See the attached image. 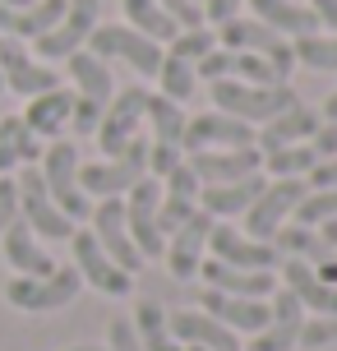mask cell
<instances>
[{"label":"cell","mask_w":337,"mask_h":351,"mask_svg":"<svg viewBox=\"0 0 337 351\" xmlns=\"http://www.w3.org/2000/svg\"><path fill=\"white\" fill-rule=\"evenodd\" d=\"M79 167H84V153H79V143H74V139L42 143L37 171H42V180H47L51 204L70 217L74 227H84V222H88V213H92V199L84 194V185H79Z\"/></svg>","instance_id":"cell-1"},{"label":"cell","mask_w":337,"mask_h":351,"mask_svg":"<svg viewBox=\"0 0 337 351\" xmlns=\"http://www.w3.org/2000/svg\"><path fill=\"white\" fill-rule=\"evenodd\" d=\"M208 97H213V111H227V116H236V121L249 125V130H259V125H268L277 111L301 102V97L291 93V84L264 88V84H240V79L208 84Z\"/></svg>","instance_id":"cell-2"},{"label":"cell","mask_w":337,"mask_h":351,"mask_svg":"<svg viewBox=\"0 0 337 351\" xmlns=\"http://www.w3.org/2000/svg\"><path fill=\"white\" fill-rule=\"evenodd\" d=\"M143 176H148V139L139 134V139L129 143L125 153H116V158L84 162V167H79V185H84V194L97 204V199H125Z\"/></svg>","instance_id":"cell-3"},{"label":"cell","mask_w":337,"mask_h":351,"mask_svg":"<svg viewBox=\"0 0 337 351\" xmlns=\"http://www.w3.org/2000/svg\"><path fill=\"white\" fill-rule=\"evenodd\" d=\"M88 51L102 56L107 65H125V70H134L139 79H153L162 65V42H153V37L134 33L129 23H97L88 33Z\"/></svg>","instance_id":"cell-4"},{"label":"cell","mask_w":337,"mask_h":351,"mask_svg":"<svg viewBox=\"0 0 337 351\" xmlns=\"http://www.w3.org/2000/svg\"><path fill=\"white\" fill-rule=\"evenodd\" d=\"M84 291V282L74 273L70 263H55L47 278H10L5 282V300L23 310V315H55V310H65L74 305Z\"/></svg>","instance_id":"cell-5"},{"label":"cell","mask_w":337,"mask_h":351,"mask_svg":"<svg viewBox=\"0 0 337 351\" xmlns=\"http://www.w3.org/2000/svg\"><path fill=\"white\" fill-rule=\"evenodd\" d=\"M70 268L79 273V282H84L88 291H97V296L121 300V296L134 291V278L125 273L121 263H111V254L92 241L88 227H74V236H70Z\"/></svg>","instance_id":"cell-6"},{"label":"cell","mask_w":337,"mask_h":351,"mask_svg":"<svg viewBox=\"0 0 337 351\" xmlns=\"http://www.w3.org/2000/svg\"><path fill=\"white\" fill-rule=\"evenodd\" d=\"M143 106H148V88L143 84L116 88V97L102 106V125H97V134H92L97 148H102V158L125 153V148L143 134Z\"/></svg>","instance_id":"cell-7"},{"label":"cell","mask_w":337,"mask_h":351,"mask_svg":"<svg viewBox=\"0 0 337 351\" xmlns=\"http://www.w3.org/2000/svg\"><path fill=\"white\" fill-rule=\"evenodd\" d=\"M14 194H18V217H23L42 241H51V245H55V241H70V236H74V222L51 204V194H47V180H42V171H37V162L14 171Z\"/></svg>","instance_id":"cell-8"},{"label":"cell","mask_w":337,"mask_h":351,"mask_svg":"<svg viewBox=\"0 0 337 351\" xmlns=\"http://www.w3.org/2000/svg\"><path fill=\"white\" fill-rule=\"evenodd\" d=\"M97 10H102V0H65L60 23L33 42V56L47 60V65H65L74 51L88 47V33L97 28Z\"/></svg>","instance_id":"cell-9"},{"label":"cell","mask_w":337,"mask_h":351,"mask_svg":"<svg viewBox=\"0 0 337 351\" xmlns=\"http://www.w3.org/2000/svg\"><path fill=\"white\" fill-rule=\"evenodd\" d=\"M301 199H305V180H264L259 199L249 204V213L236 227L245 231V236H254V241H268V245H273L277 227L291 222V213H296Z\"/></svg>","instance_id":"cell-10"},{"label":"cell","mask_w":337,"mask_h":351,"mask_svg":"<svg viewBox=\"0 0 337 351\" xmlns=\"http://www.w3.org/2000/svg\"><path fill=\"white\" fill-rule=\"evenodd\" d=\"M217 47H227V51H236V56H264V60H273L282 74L296 70L291 42L277 37L273 28H264L259 19H249V14H236V19H227V23H217Z\"/></svg>","instance_id":"cell-11"},{"label":"cell","mask_w":337,"mask_h":351,"mask_svg":"<svg viewBox=\"0 0 337 351\" xmlns=\"http://www.w3.org/2000/svg\"><path fill=\"white\" fill-rule=\"evenodd\" d=\"M158 199H162V180L153 176H143L134 190L125 194V227H129V241L134 250L148 259H162V245H166V236H162V222H158Z\"/></svg>","instance_id":"cell-12"},{"label":"cell","mask_w":337,"mask_h":351,"mask_svg":"<svg viewBox=\"0 0 337 351\" xmlns=\"http://www.w3.org/2000/svg\"><path fill=\"white\" fill-rule=\"evenodd\" d=\"M208 259L227 263V268H249V273H277L282 254L268 245V241H254L236 222H213V236H208Z\"/></svg>","instance_id":"cell-13"},{"label":"cell","mask_w":337,"mask_h":351,"mask_svg":"<svg viewBox=\"0 0 337 351\" xmlns=\"http://www.w3.org/2000/svg\"><path fill=\"white\" fill-rule=\"evenodd\" d=\"M208 236H213V217L208 213H195L190 222H180L166 245H162V263L176 282H199V268L208 259Z\"/></svg>","instance_id":"cell-14"},{"label":"cell","mask_w":337,"mask_h":351,"mask_svg":"<svg viewBox=\"0 0 337 351\" xmlns=\"http://www.w3.org/2000/svg\"><path fill=\"white\" fill-rule=\"evenodd\" d=\"M84 227H88L92 241L111 254V263H121L129 278H139L143 254L134 250V241H129V227H125V204H121V199H97Z\"/></svg>","instance_id":"cell-15"},{"label":"cell","mask_w":337,"mask_h":351,"mask_svg":"<svg viewBox=\"0 0 337 351\" xmlns=\"http://www.w3.org/2000/svg\"><path fill=\"white\" fill-rule=\"evenodd\" d=\"M0 79H5V88L18 93V97H37V93L60 88V70H51L47 60H37L23 42H14V37H0Z\"/></svg>","instance_id":"cell-16"},{"label":"cell","mask_w":337,"mask_h":351,"mask_svg":"<svg viewBox=\"0 0 337 351\" xmlns=\"http://www.w3.org/2000/svg\"><path fill=\"white\" fill-rule=\"evenodd\" d=\"M180 148L185 153H208V148H254V130L240 125L227 111H199L185 121V134H180Z\"/></svg>","instance_id":"cell-17"},{"label":"cell","mask_w":337,"mask_h":351,"mask_svg":"<svg viewBox=\"0 0 337 351\" xmlns=\"http://www.w3.org/2000/svg\"><path fill=\"white\" fill-rule=\"evenodd\" d=\"M195 305L203 315H213L222 328H231L236 337H254L268 324V300H249V296H227V291H208L199 287Z\"/></svg>","instance_id":"cell-18"},{"label":"cell","mask_w":337,"mask_h":351,"mask_svg":"<svg viewBox=\"0 0 337 351\" xmlns=\"http://www.w3.org/2000/svg\"><path fill=\"white\" fill-rule=\"evenodd\" d=\"M0 250H5V263L14 268V278H47L55 268L51 250H47V241L37 236L23 217H14L10 227H5V236H0Z\"/></svg>","instance_id":"cell-19"},{"label":"cell","mask_w":337,"mask_h":351,"mask_svg":"<svg viewBox=\"0 0 337 351\" xmlns=\"http://www.w3.org/2000/svg\"><path fill=\"white\" fill-rule=\"evenodd\" d=\"M171 337H176L180 347H195V351H245V337H236L231 328H222V324H217L213 315H203L199 305L171 315Z\"/></svg>","instance_id":"cell-20"},{"label":"cell","mask_w":337,"mask_h":351,"mask_svg":"<svg viewBox=\"0 0 337 351\" xmlns=\"http://www.w3.org/2000/svg\"><path fill=\"white\" fill-rule=\"evenodd\" d=\"M190 171L199 176V185H227V180H245L259 176V148H208V153H185Z\"/></svg>","instance_id":"cell-21"},{"label":"cell","mask_w":337,"mask_h":351,"mask_svg":"<svg viewBox=\"0 0 337 351\" xmlns=\"http://www.w3.org/2000/svg\"><path fill=\"white\" fill-rule=\"evenodd\" d=\"M199 176L190 171V162H180L171 176H162V199H158V222H162V236H171L180 222H190L199 213Z\"/></svg>","instance_id":"cell-22"},{"label":"cell","mask_w":337,"mask_h":351,"mask_svg":"<svg viewBox=\"0 0 337 351\" xmlns=\"http://www.w3.org/2000/svg\"><path fill=\"white\" fill-rule=\"evenodd\" d=\"M319 125H323L319 106L296 102V106H286V111H277L268 125L254 130V148H259V153H273V148H286V143H310V134H314Z\"/></svg>","instance_id":"cell-23"},{"label":"cell","mask_w":337,"mask_h":351,"mask_svg":"<svg viewBox=\"0 0 337 351\" xmlns=\"http://www.w3.org/2000/svg\"><path fill=\"white\" fill-rule=\"evenodd\" d=\"M268 176H245V180H227V185H203L199 190V213H208L213 222H240L249 213V204L259 199Z\"/></svg>","instance_id":"cell-24"},{"label":"cell","mask_w":337,"mask_h":351,"mask_svg":"<svg viewBox=\"0 0 337 351\" xmlns=\"http://www.w3.org/2000/svg\"><path fill=\"white\" fill-rule=\"evenodd\" d=\"M70 111H74V88H51V93H37L28 97L23 106V125L33 130V139L51 143V139H65V130H70Z\"/></svg>","instance_id":"cell-25"},{"label":"cell","mask_w":337,"mask_h":351,"mask_svg":"<svg viewBox=\"0 0 337 351\" xmlns=\"http://www.w3.org/2000/svg\"><path fill=\"white\" fill-rule=\"evenodd\" d=\"M245 14L259 19L264 28H273V33L286 37V42L319 33V19L310 14V5H305V0H245Z\"/></svg>","instance_id":"cell-26"},{"label":"cell","mask_w":337,"mask_h":351,"mask_svg":"<svg viewBox=\"0 0 337 351\" xmlns=\"http://www.w3.org/2000/svg\"><path fill=\"white\" fill-rule=\"evenodd\" d=\"M199 282L208 291H227V296H249V300H268L277 291V273H249V268H227L217 259H203Z\"/></svg>","instance_id":"cell-27"},{"label":"cell","mask_w":337,"mask_h":351,"mask_svg":"<svg viewBox=\"0 0 337 351\" xmlns=\"http://www.w3.org/2000/svg\"><path fill=\"white\" fill-rule=\"evenodd\" d=\"M65 74H70V84H74V97H88L97 106H107L116 97V74H111V65L102 56H92L88 47L65 60Z\"/></svg>","instance_id":"cell-28"},{"label":"cell","mask_w":337,"mask_h":351,"mask_svg":"<svg viewBox=\"0 0 337 351\" xmlns=\"http://www.w3.org/2000/svg\"><path fill=\"white\" fill-rule=\"evenodd\" d=\"M65 14V0H33L23 10H5L0 5V37H14V42H37L42 33H51Z\"/></svg>","instance_id":"cell-29"},{"label":"cell","mask_w":337,"mask_h":351,"mask_svg":"<svg viewBox=\"0 0 337 351\" xmlns=\"http://www.w3.org/2000/svg\"><path fill=\"white\" fill-rule=\"evenodd\" d=\"M129 324H134V333H139L143 351H185L176 337H171V310H162V300H148V296H143L139 305H134Z\"/></svg>","instance_id":"cell-30"},{"label":"cell","mask_w":337,"mask_h":351,"mask_svg":"<svg viewBox=\"0 0 337 351\" xmlns=\"http://www.w3.org/2000/svg\"><path fill=\"white\" fill-rule=\"evenodd\" d=\"M185 106L166 102L162 93H148V106H143V139L148 143H171L180 148V134H185Z\"/></svg>","instance_id":"cell-31"},{"label":"cell","mask_w":337,"mask_h":351,"mask_svg":"<svg viewBox=\"0 0 337 351\" xmlns=\"http://www.w3.org/2000/svg\"><path fill=\"white\" fill-rule=\"evenodd\" d=\"M259 171L268 180H305V176L314 171V148L310 143H286V148H273V153H259Z\"/></svg>","instance_id":"cell-32"},{"label":"cell","mask_w":337,"mask_h":351,"mask_svg":"<svg viewBox=\"0 0 337 351\" xmlns=\"http://www.w3.org/2000/svg\"><path fill=\"white\" fill-rule=\"evenodd\" d=\"M291 60L296 70H310V74H337V33H310V37H296L291 42Z\"/></svg>","instance_id":"cell-33"},{"label":"cell","mask_w":337,"mask_h":351,"mask_svg":"<svg viewBox=\"0 0 337 351\" xmlns=\"http://www.w3.org/2000/svg\"><path fill=\"white\" fill-rule=\"evenodd\" d=\"M121 10H125V23H129L134 33H143V37H153V42H162V51H166V42L180 33L176 23L162 14L158 0H121Z\"/></svg>","instance_id":"cell-34"},{"label":"cell","mask_w":337,"mask_h":351,"mask_svg":"<svg viewBox=\"0 0 337 351\" xmlns=\"http://www.w3.org/2000/svg\"><path fill=\"white\" fill-rule=\"evenodd\" d=\"M158 93L166 97V102H176V106H185V102H195L199 97V74H195V65H185V60H176V56H162V65H158Z\"/></svg>","instance_id":"cell-35"},{"label":"cell","mask_w":337,"mask_h":351,"mask_svg":"<svg viewBox=\"0 0 337 351\" xmlns=\"http://www.w3.org/2000/svg\"><path fill=\"white\" fill-rule=\"evenodd\" d=\"M273 250H277L282 259H305V263L328 259V250H323L319 231L305 227V222H286V227H277V236H273Z\"/></svg>","instance_id":"cell-36"},{"label":"cell","mask_w":337,"mask_h":351,"mask_svg":"<svg viewBox=\"0 0 337 351\" xmlns=\"http://www.w3.org/2000/svg\"><path fill=\"white\" fill-rule=\"evenodd\" d=\"M208 51H217V28H213V23L180 28V33L166 42V56H176V60H185V65H199Z\"/></svg>","instance_id":"cell-37"},{"label":"cell","mask_w":337,"mask_h":351,"mask_svg":"<svg viewBox=\"0 0 337 351\" xmlns=\"http://www.w3.org/2000/svg\"><path fill=\"white\" fill-rule=\"evenodd\" d=\"M0 143L14 148L23 167H33L42 158V139H33V130L23 125V116H0Z\"/></svg>","instance_id":"cell-38"},{"label":"cell","mask_w":337,"mask_h":351,"mask_svg":"<svg viewBox=\"0 0 337 351\" xmlns=\"http://www.w3.org/2000/svg\"><path fill=\"white\" fill-rule=\"evenodd\" d=\"M337 217V190H310L305 185V199L296 204L291 222H305V227H323Z\"/></svg>","instance_id":"cell-39"},{"label":"cell","mask_w":337,"mask_h":351,"mask_svg":"<svg viewBox=\"0 0 337 351\" xmlns=\"http://www.w3.org/2000/svg\"><path fill=\"white\" fill-rule=\"evenodd\" d=\"M236 56V51H231ZM231 79H240V84H264V88H277V84H286L291 74H282L273 60H264V56H236V74Z\"/></svg>","instance_id":"cell-40"},{"label":"cell","mask_w":337,"mask_h":351,"mask_svg":"<svg viewBox=\"0 0 337 351\" xmlns=\"http://www.w3.org/2000/svg\"><path fill=\"white\" fill-rule=\"evenodd\" d=\"M296 347H305V351L337 347V315H310L305 328H301V337H296Z\"/></svg>","instance_id":"cell-41"},{"label":"cell","mask_w":337,"mask_h":351,"mask_svg":"<svg viewBox=\"0 0 337 351\" xmlns=\"http://www.w3.org/2000/svg\"><path fill=\"white\" fill-rule=\"evenodd\" d=\"M195 74H199V84H222V79H231V74H236V56H231L227 47H217V51H208L195 65Z\"/></svg>","instance_id":"cell-42"},{"label":"cell","mask_w":337,"mask_h":351,"mask_svg":"<svg viewBox=\"0 0 337 351\" xmlns=\"http://www.w3.org/2000/svg\"><path fill=\"white\" fill-rule=\"evenodd\" d=\"M102 125V106L88 102V97H74V111H70V134L74 139H92Z\"/></svg>","instance_id":"cell-43"},{"label":"cell","mask_w":337,"mask_h":351,"mask_svg":"<svg viewBox=\"0 0 337 351\" xmlns=\"http://www.w3.org/2000/svg\"><path fill=\"white\" fill-rule=\"evenodd\" d=\"M185 162V148H171V143H148V176L162 180V176H171Z\"/></svg>","instance_id":"cell-44"},{"label":"cell","mask_w":337,"mask_h":351,"mask_svg":"<svg viewBox=\"0 0 337 351\" xmlns=\"http://www.w3.org/2000/svg\"><path fill=\"white\" fill-rule=\"evenodd\" d=\"M107 351H143L134 324H129L125 315H111V324H107Z\"/></svg>","instance_id":"cell-45"},{"label":"cell","mask_w":337,"mask_h":351,"mask_svg":"<svg viewBox=\"0 0 337 351\" xmlns=\"http://www.w3.org/2000/svg\"><path fill=\"white\" fill-rule=\"evenodd\" d=\"M158 5L176 28H199V23H203V5H199V0H158Z\"/></svg>","instance_id":"cell-46"},{"label":"cell","mask_w":337,"mask_h":351,"mask_svg":"<svg viewBox=\"0 0 337 351\" xmlns=\"http://www.w3.org/2000/svg\"><path fill=\"white\" fill-rule=\"evenodd\" d=\"M245 14V0H203V23H227V19Z\"/></svg>","instance_id":"cell-47"},{"label":"cell","mask_w":337,"mask_h":351,"mask_svg":"<svg viewBox=\"0 0 337 351\" xmlns=\"http://www.w3.org/2000/svg\"><path fill=\"white\" fill-rule=\"evenodd\" d=\"M18 217V194H14V176H0V236L5 227Z\"/></svg>","instance_id":"cell-48"},{"label":"cell","mask_w":337,"mask_h":351,"mask_svg":"<svg viewBox=\"0 0 337 351\" xmlns=\"http://www.w3.org/2000/svg\"><path fill=\"white\" fill-rule=\"evenodd\" d=\"M305 185H310V190H337V158L314 162V171L305 176Z\"/></svg>","instance_id":"cell-49"},{"label":"cell","mask_w":337,"mask_h":351,"mask_svg":"<svg viewBox=\"0 0 337 351\" xmlns=\"http://www.w3.org/2000/svg\"><path fill=\"white\" fill-rule=\"evenodd\" d=\"M310 148H314V158H337V125H328L323 121L319 130H314V134H310Z\"/></svg>","instance_id":"cell-50"},{"label":"cell","mask_w":337,"mask_h":351,"mask_svg":"<svg viewBox=\"0 0 337 351\" xmlns=\"http://www.w3.org/2000/svg\"><path fill=\"white\" fill-rule=\"evenodd\" d=\"M310 5V14L319 19L323 33H337V0H305Z\"/></svg>","instance_id":"cell-51"},{"label":"cell","mask_w":337,"mask_h":351,"mask_svg":"<svg viewBox=\"0 0 337 351\" xmlns=\"http://www.w3.org/2000/svg\"><path fill=\"white\" fill-rule=\"evenodd\" d=\"M314 231H319L323 250H328V254H337V217H333V222H323V227H314Z\"/></svg>","instance_id":"cell-52"},{"label":"cell","mask_w":337,"mask_h":351,"mask_svg":"<svg viewBox=\"0 0 337 351\" xmlns=\"http://www.w3.org/2000/svg\"><path fill=\"white\" fill-rule=\"evenodd\" d=\"M319 116H323V121H328V125H337V88H333V93H328V97H323Z\"/></svg>","instance_id":"cell-53"},{"label":"cell","mask_w":337,"mask_h":351,"mask_svg":"<svg viewBox=\"0 0 337 351\" xmlns=\"http://www.w3.org/2000/svg\"><path fill=\"white\" fill-rule=\"evenodd\" d=\"M5 10H23V5H33V0H0Z\"/></svg>","instance_id":"cell-54"},{"label":"cell","mask_w":337,"mask_h":351,"mask_svg":"<svg viewBox=\"0 0 337 351\" xmlns=\"http://www.w3.org/2000/svg\"><path fill=\"white\" fill-rule=\"evenodd\" d=\"M65 351H107V347H92V342H79V347H65Z\"/></svg>","instance_id":"cell-55"},{"label":"cell","mask_w":337,"mask_h":351,"mask_svg":"<svg viewBox=\"0 0 337 351\" xmlns=\"http://www.w3.org/2000/svg\"><path fill=\"white\" fill-rule=\"evenodd\" d=\"M0 93H5V79H0Z\"/></svg>","instance_id":"cell-56"},{"label":"cell","mask_w":337,"mask_h":351,"mask_svg":"<svg viewBox=\"0 0 337 351\" xmlns=\"http://www.w3.org/2000/svg\"><path fill=\"white\" fill-rule=\"evenodd\" d=\"M185 351H195V347H185Z\"/></svg>","instance_id":"cell-57"},{"label":"cell","mask_w":337,"mask_h":351,"mask_svg":"<svg viewBox=\"0 0 337 351\" xmlns=\"http://www.w3.org/2000/svg\"><path fill=\"white\" fill-rule=\"evenodd\" d=\"M199 5H203V0H199Z\"/></svg>","instance_id":"cell-58"}]
</instances>
